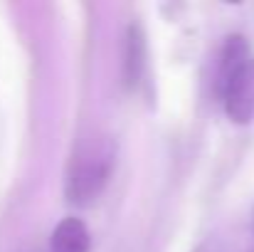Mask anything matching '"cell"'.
<instances>
[{
	"instance_id": "1",
	"label": "cell",
	"mask_w": 254,
	"mask_h": 252,
	"mask_svg": "<svg viewBox=\"0 0 254 252\" xmlns=\"http://www.w3.org/2000/svg\"><path fill=\"white\" fill-rule=\"evenodd\" d=\"M220 96L225 114L237 126L254 124V55L245 37L232 35L222 50Z\"/></svg>"
},
{
	"instance_id": "3",
	"label": "cell",
	"mask_w": 254,
	"mask_h": 252,
	"mask_svg": "<svg viewBox=\"0 0 254 252\" xmlns=\"http://www.w3.org/2000/svg\"><path fill=\"white\" fill-rule=\"evenodd\" d=\"M91 235L84 220L69 215L60 220V225L52 230L50 238V252H89Z\"/></svg>"
},
{
	"instance_id": "2",
	"label": "cell",
	"mask_w": 254,
	"mask_h": 252,
	"mask_svg": "<svg viewBox=\"0 0 254 252\" xmlns=\"http://www.w3.org/2000/svg\"><path fill=\"white\" fill-rule=\"evenodd\" d=\"M114 168V149L106 139L84 144L69 164L67 198L77 205H91L106 188Z\"/></svg>"
},
{
	"instance_id": "4",
	"label": "cell",
	"mask_w": 254,
	"mask_h": 252,
	"mask_svg": "<svg viewBox=\"0 0 254 252\" xmlns=\"http://www.w3.org/2000/svg\"><path fill=\"white\" fill-rule=\"evenodd\" d=\"M146 65V42H143V32L138 25H131L128 27V37H126V62H124V70H126V82L136 84L141 80V70Z\"/></svg>"
}]
</instances>
